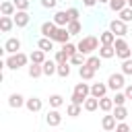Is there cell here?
Segmentation results:
<instances>
[{"label":"cell","mask_w":132,"mask_h":132,"mask_svg":"<svg viewBox=\"0 0 132 132\" xmlns=\"http://www.w3.org/2000/svg\"><path fill=\"white\" fill-rule=\"evenodd\" d=\"M68 62H70L72 66H82V64L87 62V56H85V54H80V52H76V54H74Z\"/></svg>","instance_id":"34"},{"label":"cell","mask_w":132,"mask_h":132,"mask_svg":"<svg viewBox=\"0 0 132 132\" xmlns=\"http://www.w3.org/2000/svg\"><path fill=\"white\" fill-rule=\"evenodd\" d=\"M107 87H109V91H124V87H126V74L120 70V72H111L109 76H107Z\"/></svg>","instance_id":"4"},{"label":"cell","mask_w":132,"mask_h":132,"mask_svg":"<svg viewBox=\"0 0 132 132\" xmlns=\"http://www.w3.org/2000/svg\"><path fill=\"white\" fill-rule=\"evenodd\" d=\"M101 62H103V58L99 56V54H91V56H87V66H91L93 70H99L101 68Z\"/></svg>","instance_id":"26"},{"label":"cell","mask_w":132,"mask_h":132,"mask_svg":"<svg viewBox=\"0 0 132 132\" xmlns=\"http://www.w3.org/2000/svg\"><path fill=\"white\" fill-rule=\"evenodd\" d=\"M54 43H56V41H54V39H50V37H39V39H37V47H39V50H43L45 54L54 50Z\"/></svg>","instance_id":"24"},{"label":"cell","mask_w":132,"mask_h":132,"mask_svg":"<svg viewBox=\"0 0 132 132\" xmlns=\"http://www.w3.org/2000/svg\"><path fill=\"white\" fill-rule=\"evenodd\" d=\"M113 107H116V103H113V97H101L99 99V109L103 111V113H111L113 111Z\"/></svg>","instance_id":"18"},{"label":"cell","mask_w":132,"mask_h":132,"mask_svg":"<svg viewBox=\"0 0 132 132\" xmlns=\"http://www.w3.org/2000/svg\"><path fill=\"white\" fill-rule=\"evenodd\" d=\"M25 103H27V99H25L21 93H10V95H8V105H10L12 109L25 107Z\"/></svg>","instance_id":"13"},{"label":"cell","mask_w":132,"mask_h":132,"mask_svg":"<svg viewBox=\"0 0 132 132\" xmlns=\"http://www.w3.org/2000/svg\"><path fill=\"white\" fill-rule=\"evenodd\" d=\"M66 12H68L70 21H78V16H80V10H78V8H68Z\"/></svg>","instance_id":"42"},{"label":"cell","mask_w":132,"mask_h":132,"mask_svg":"<svg viewBox=\"0 0 132 132\" xmlns=\"http://www.w3.org/2000/svg\"><path fill=\"white\" fill-rule=\"evenodd\" d=\"M128 6V0H109V8L113 10V12H120V10H124Z\"/></svg>","instance_id":"32"},{"label":"cell","mask_w":132,"mask_h":132,"mask_svg":"<svg viewBox=\"0 0 132 132\" xmlns=\"http://www.w3.org/2000/svg\"><path fill=\"white\" fill-rule=\"evenodd\" d=\"M12 19H14V25H16L19 29H23V27H27V25L31 23V14H29V10H16V14H14Z\"/></svg>","instance_id":"9"},{"label":"cell","mask_w":132,"mask_h":132,"mask_svg":"<svg viewBox=\"0 0 132 132\" xmlns=\"http://www.w3.org/2000/svg\"><path fill=\"white\" fill-rule=\"evenodd\" d=\"M54 60L58 62V64H68V60H70V56L64 52V50H56V56H54Z\"/></svg>","instance_id":"35"},{"label":"cell","mask_w":132,"mask_h":132,"mask_svg":"<svg viewBox=\"0 0 132 132\" xmlns=\"http://www.w3.org/2000/svg\"><path fill=\"white\" fill-rule=\"evenodd\" d=\"M95 72H97V70H93V68L87 66V64L78 66V76H80V80H93V78H95Z\"/></svg>","instance_id":"20"},{"label":"cell","mask_w":132,"mask_h":132,"mask_svg":"<svg viewBox=\"0 0 132 132\" xmlns=\"http://www.w3.org/2000/svg\"><path fill=\"white\" fill-rule=\"evenodd\" d=\"M124 93H126L128 101H132V85H126V87H124Z\"/></svg>","instance_id":"45"},{"label":"cell","mask_w":132,"mask_h":132,"mask_svg":"<svg viewBox=\"0 0 132 132\" xmlns=\"http://www.w3.org/2000/svg\"><path fill=\"white\" fill-rule=\"evenodd\" d=\"M27 62H31V60H29V56L23 54V52L8 54V56L4 58V68H8V70H19V68L27 66Z\"/></svg>","instance_id":"2"},{"label":"cell","mask_w":132,"mask_h":132,"mask_svg":"<svg viewBox=\"0 0 132 132\" xmlns=\"http://www.w3.org/2000/svg\"><path fill=\"white\" fill-rule=\"evenodd\" d=\"M97 2H99V0H82V4H85L87 8H93V6L97 4Z\"/></svg>","instance_id":"46"},{"label":"cell","mask_w":132,"mask_h":132,"mask_svg":"<svg viewBox=\"0 0 132 132\" xmlns=\"http://www.w3.org/2000/svg\"><path fill=\"white\" fill-rule=\"evenodd\" d=\"M126 101H128L126 93H124V91H116V95H113V103H116V105H126Z\"/></svg>","instance_id":"37"},{"label":"cell","mask_w":132,"mask_h":132,"mask_svg":"<svg viewBox=\"0 0 132 132\" xmlns=\"http://www.w3.org/2000/svg\"><path fill=\"white\" fill-rule=\"evenodd\" d=\"M39 2L43 8H56V4H58V0H39Z\"/></svg>","instance_id":"44"},{"label":"cell","mask_w":132,"mask_h":132,"mask_svg":"<svg viewBox=\"0 0 132 132\" xmlns=\"http://www.w3.org/2000/svg\"><path fill=\"white\" fill-rule=\"evenodd\" d=\"M12 2H14L16 10H29V6H31V2H29V0H12Z\"/></svg>","instance_id":"41"},{"label":"cell","mask_w":132,"mask_h":132,"mask_svg":"<svg viewBox=\"0 0 132 132\" xmlns=\"http://www.w3.org/2000/svg\"><path fill=\"white\" fill-rule=\"evenodd\" d=\"M29 60H31V64H43L45 62V52L37 47V50H33L29 54Z\"/></svg>","instance_id":"25"},{"label":"cell","mask_w":132,"mask_h":132,"mask_svg":"<svg viewBox=\"0 0 132 132\" xmlns=\"http://www.w3.org/2000/svg\"><path fill=\"white\" fill-rule=\"evenodd\" d=\"M97 54H99L103 60H111V58L116 56V47H113V45H99Z\"/></svg>","instance_id":"22"},{"label":"cell","mask_w":132,"mask_h":132,"mask_svg":"<svg viewBox=\"0 0 132 132\" xmlns=\"http://www.w3.org/2000/svg\"><path fill=\"white\" fill-rule=\"evenodd\" d=\"M128 6H130V8H132V0H128Z\"/></svg>","instance_id":"48"},{"label":"cell","mask_w":132,"mask_h":132,"mask_svg":"<svg viewBox=\"0 0 132 132\" xmlns=\"http://www.w3.org/2000/svg\"><path fill=\"white\" fill-rule=\"evenodd\" d=\"M0 12H2V16H14V14H16L14 2H12V0H4V2L0 4Z\"/></svg>","instance_id":"16"},{"label":"cell","mask_w":132,"mask_h":132,"mask_svg":"<svg viewBox=\"0 0 132 132\" xmlns=\"http://www.w3.org/2000/svg\"><path fill=\"white\" fill-rule=\"evenodd\" d=\"M101 126H103V130H105V132H113V130H116V126H118L116 116H113V113H105V116H103V120H101Z\"/></svg>","instance_id":"14"},{"label":"cell","mask_w":132,"mask_h":132,"mask_svg":"<svg viewBox=\"0 0 132 132\" xmlns=\"http://www.w3.org/2000/svg\"><path fill=\"white\" fill-rule=\"evenodd\" d=\"M87 97H91V85H89V82H76V85H74V89H72L70 101H72V103L82 105V103L87 101Z\"/></svg>","instance_id":"3"},{"label":"cell","mask_w":132,"mask_h":132,"mask_svg":"<svg viewBox=\"0 0 132 132\" xmlns=\"http://www.w3.org/2000/svg\"><path fill=\"white\" fill-rule=\"evenodd\" d=\"M66 29H68V33H70V35H78V33L82 31V25H80V21H70Z\"/></svg>","instance_id":"33"},{"label":"cell","mask_w":132,"mask_h":132,"mask_svg":"<svg viewBox=\"0 0 132 132\" xmlns=\"http://www.w3.org/2000/svg\"><path fill=\"white\" fill-rule=\"evenodd\" d=\"M62 105H64V97H62L60 93L50 95V107H52V109H60Z\"/></svg>","instance_id":"30"},{"label":"cell","mask_w":132,"mask_h":132,"mask_svg":"<svg viewBox=\"0 0 132 132\" xmlns=\"http://www.w3.org/2000/svg\"><path fill=\"white\" fill-rule=\"evenodd\" d=\"M111 113L116 116L118 122H126V118H128V109H126V105H116Z\"/></svg>","instance_id":"29"},{"label":"cell","mask_w":132,"mask_h":132,"mask_svg":"<svg viewBox=\"0 0 132 132\" xmlns=\"http://www.w3.org/2000/svg\"><path fill=\"white\" fill-rule=\"evenodd\" d=\"M12 27H16L12 16H0V29H2V33H10Z\"/></svg>","instance_id":"23"},{"label":"cell","mask_w":132,"mask_h":132,"mask_svg":"<svg viewBox=\"0 0 132 132\" xmlns=\"http://www.w3.org/2000/svg\"><path fill=\"white\" fill-rule=\"evenodd\" d=\"M52 21H54L58 27H68L70 16H68V12H66V10H56V12H54V16H52Z\"/></svg>","instance_id":"12"},{"label":"cell","mask_w":132,"mask_h":132,"mask_svg":"<svg viewBox=\"0 0 132 132\" xmlns=\"http://www.w3.org/2000/svg\"><path fill=\"white\" fill-rule=\"evenodd\" d=\"M109 31L116 33V37H124V35H128V23H124L122 19H111L109 21Z\"/></svg>","instance_id":"6"},{"label":"cell","mask_w":132,"mask_h":132,"mask_svg":"<svg viewBox=\"0 0 132 132\" xmlns=\"http://www.w3.org/2000/svg\"><path fill=\"white\" fill-rule=\"evenodd\" d=\"M99 45H101V41H99V37H95V35H87V37H82V39L76 43L78 52H80V54H85V56L95 54V52L99 50Z\"/></svg>","instance_id":"1"},{"label":"cell","mask_w":132,"mask_h":132,"mask_svg":"<svg viewBox=\"0 0 132 132\" xmlns=\"http://www.w3.org/2000/svg\"><path fill=\"white\" fill-rule=\"evenodd\" d=\"M113 47H116V56H118L120 60L132 58V50H130V45H128V41H126L124 37H118L116 43H113Z\"/></svg>","instance_id":"5"},{"label":"cell","mask_w":132,"mask_h":132,"mask_svg":"<svg viewBox=\"0 0 132 132\" xmlns=\"http://www.w3.org/2000/svg\"><path fill=\"white\" fill-rule=\"evenodd\" d=\"M62 50H64V52H66V54H68L70 58H72V56H74V54L78 52L76 43H70V41H68V43H62Z\"/></svg>","instance_id":"39"},{"label":"cell","mask_w":132,"mask_h":132,"mask_svg":"<svg viewBox=\"0 0 132 132\" xmlns=\"http://www.w3.org/2000/svg\"><path fill=\"white\" fill-rule=\"evenodd\" d=\"M99 4H109V0H99Z\"/></svg>","instance_id":"47"},{"label":"cell","mask_w":132,"mask_h":132,"mask_svg":"<svg viewBox=\"0 0 132 132\" xmlns=\"http://www.w3.org/2000/svg\"><path fill=\"white\" fill-rule=\"evenodd\" d=\"M126 76H130L132 74V58H128V60H122V68H120Z\"/></svg>","instance_id":"40"},{"label":"cell","mask_w":132,"mask_h":132,"mask_svg":"<svg viewBox=\"0 0 132 132\" xmlns=\"http://www.w3.org/2000/svg\"><path fill=\"white\" fill-rule=\"evenodd\" d=\"M82 107H85V111H97L99 109V99L97 97H87V101L82 103Z\"/></svg>","instance_id":"28"},{"label":"cell","mask_w":132,"mask_h":132,"mask_svg":"<svg viewBox=\"0 0 132 132\" xmlns=\"http://www.w3.org/2000/svg\"><path fill=\"white\" fill-rule=\"evenodd\" d=\"M116 33H111L109 29L107 31H103V33H99V41H101V45H113L116 43Z\"/></svg>","instance_id":"21"},{"label":"cell","mask_w":132,"mask_h":132,"mask_svg":"<svg viewBox=\"0 0 132 132\" xmlns=\"http://www.w3.org/2000/svg\"><path fill=\"white\" fill-rule=\"evenodd\" d=\"M25 107H27L31 113H37V111H41L43 101H41L39 97H29V99H27V103H25Z\"/></svg>","instance_id":"17"},{"label":"cell","mask_w":132,"mask_h":132,"mask_svg":"<svg viewBox=\"0 0 132 132\" xmlns=\"http://www.w3.org/2000/svg\"><path fill=\"white\" fill-rule=\"evenodd\" d=\"M113 132H130V126H128L126 122H118V126H116Z\"/></svg>","instance_id":"43"},{"label":"cell","mask_w":132,"mask_h":132,"mask_svg":"<svg viewBox=\"0 0 132 132\" xmlns=\"http://www.w3.org/2000/svg\"><path fill=\"white\" fill-rule=\"evenodd\" d=\"M82 109H85L82 105H78V103H72V101H70V103L66 105V116H70V118H78V116L82 113Z\"/></svg>","instance_id":"27"},{"label":"cell","mask_w":132,"mask_h":132,"mask_svg":"<svg viewBox=\"0 0 132 132\" xmlns=\"http://www.w3.org/2000/svg\"><path fill=\"white\" fill-rule=\"evenodd\" d=\"M70 66H72L70 62H68V64H58V72H56V74L62 76V78H68V76H70Z\"/></svg>","instance_id":"36"},{"label":"cell","mask_w":132,"mask_h":132,"mask_svg":"<svg viewBox=\"0 0 132 132\" xmlns=\"http://www.w3.org/2000/svg\"><path fill=\"white\" fill-rule=\"evenodd\" d=\"M118 14H120L118 19H122L124 23H130V21H132V8H130V6H126V8H124V10H120Z\"/></svg>","instance_id":"38"},{"label":"cell","mask_w":132,"mask_h":132,"mask_svg":"<svg viewBox=\"0 0 132 132\" xmlns=\"http://www.w3.org/2000/svg\"><path fill=\"white\" fill-rule=\"evenodd\" d=\"M70 37H72V35L68 33V29H66V27H58V31L54 33V37H52V39H54L56 43H68V41H70Z\"/></svg>","instance_id":"15"},{"label":"cell","mask_w":132,"mask_h":132,"mask_svg":"<svg viewBox=\"0 0 132 132\" xmlns=\"http://www.w3.org/2000/svg\"><path fill=\"white\" fill-rule=\"evenodd\" d=\"M41 68H43V76H54L58 72V62L56 60H45L41 64Z\"/></svg>","instance_id":"19"},{"label":"cell","mask_w":132,"mask_h":132,"mask_svg":"<svg viewBox=\"0 0 132 132\" xmlns=\"http://www.w3.org/2000/svg\"><path fill=\"white\" fill-rule=\"evenodd\" d=\"M27 74H29L31 78H39V76L43 74L41 64H31V66H27Z\"/></svg>","instance_id":"31"},{"label":"cell","mask_w":132,"mask_h":132,"mask_svg":"<svg viewBox=\"0 0 132 132\" xmlns=\"http://www.w3.org/2000/svg\"><path fill=\"white\" fill-rule=\"evenodd\" d=\"M2 50H4L6 56H8V54L21 52V39H19V37H8V39L4 41V45H2Z\"/></svg>","instance_id":"7"},{"label":"cell","mask_w":132,"mask_h":132,"mask_svg":"<svg viewBox=\"0 0 132 132\" xmlns=\"http://www.w3.org/2000/svg\"><path fill=\"white\" fill-rule=\"evenodd\" d=\"M45 124H47L50 128L60 126V124H62V113H60V109H50V111L45 113Z\"/></svg>","instance_id":"8"},{"label":"cell","mask_w":132,"mask_h":132,"mask_svg":"<svg viewBox=\"0 0 132 132\" xmlns=\"http://www.w3.org/2000/svg\"><path fill=\"white\" fill-rule=\"evenodd\" d=\"M107 91H109L107 82H93V85H91V95H93V97H97V99L105 97V95H107Z\"/></svg>","instance_id":"11"},{"label":"cell","mask_w":132,"mask_h":132,"mask_svg":"<svg viewBox=\"0 0 132 132\" xmlns=\"http://www.w3.org/2000/svg\"><path fill=\"white\" fill-rule=\"evenodd\" d=\"M58 31V25L54 23V21H45V23H41V27H39V33H41V37H54V33Z\"/></svg>","instance_id":"10"}]
</instances>
